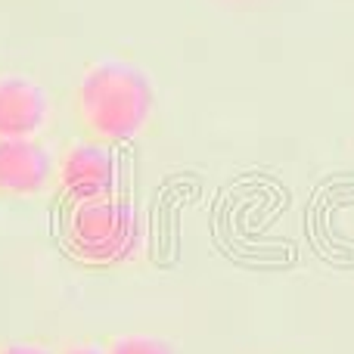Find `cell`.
<instances>
[{
	"label": "cell",
	"mask_w": 354,
	"mask_h": 354,
	"mask_svg": "<svg viewBox=\"0 0 354 354\" xmlns=\"http://www.w3.org/2000/svg\"><path fill=\"white\" fill-rule=\"evenodd\" d=\"M106 354H180L174 339L153 330H122L103 333Z\"/></svg>",
	"instance_id": "6"
},
{
	"label": "cell",
	"mask_w": 354,
	"mask_h": 354,
	"mask_svg": "<svg viewBox=\"0 0 354 354\" xmlns=\"http://www.w3.org/2000/svg\"><path fill=\"white\" fill-rule=\"evenodd\" d=\"M53 118V103L44 84L28 75H0V140L44 137Z\"/></svg>",
	"instance_id": "5"
},
{
	"label": "cell",
	"mask_w": 354,
	"mask_h": 354,
	"mask_svg": "<svg viewBox=\"0 0 354 354\" xmlns=\"http://www.w3.org/2000/svg\"><path fill=\"white\" fill-rule=\"evenodd\" d=\"M249 354H301V351H283V348H268V351H249Z\"/></svg>",
	"instance_id": "9"
},
{
	"label": "cell",
	"mask_w": 354,
	"mask_h": 354,
	"mask_svg": "<svg viewBox=\"0 0 354 354\" xmlns=\"http://www.w3.org/2000/svg\"><path fill=\"white\" fill-rule=\"evenodd\" d=\"M56 354H106V345L103 336H97V333H72V336L59 339Z\"/></svg>",
	"instance_id": "8"
},
{
	"label": "cell",
	"mask_w": 354,
	"mask_h": 354,
	"mask_svg": "<svg viewBox=\"0 0 354 354\" xmlns=\"http://www.w3.org/2000/svg\"><path fill=\"white\" fill-rule=\"evenodd\" d=\"M59 249L87 274L137 270L153 255L149 214L128 193L59 208Z\"/></svg>",
	"instance_id": "2"
},
{
	"label": "cell",
	"mask_w": 354,
	"mask_h": 354,
	"mask_svg": "<svg viewBox=\"0 0 354 354\" xmlns=\"http://www.w3.org/2000/svg\"><path fill=\"white\" fill-rule=\"evenodd\" d=\"M156 112L159 97L153 78L124 59H100L87 66L68 97L75 134L115 149L149 134Z\"/></svg>",
	"instance_id": "1"
},
{
	"label": "cell",
	"mask_w": 354,
	"mask_h": 354,
	"mask_svg": "<svg viewBox=\"0 0 354 354\" xmlns=\"http://www.w3.org/2000/svg\"><path fill=\"white\" fill-rule=\"evenodd\" d=\"M124 171L115 147L97 140H84L75 134L56 149V177H53V199L59 208L84 205V202L109 199L124 193Z\"/></svg>",
	"instance_id": "3"
},
{
	"label": "cell",
	"mask_w": 354,
	"mask_h": 354,
	"mask_svg": "<svg viewBox=\"0 0 354 354\" xmlns=\"http://www.w3.org/2000/svg\"><path fill=\"white\" fill-rule=\"evenodd\" d=\"M59 339L47 333H25V336H6L0 339V354H56Z\"/></svg>",
	"instance_id": "7"
},
{
	"label": "cell",
	"mask_w": 354,
	"mask_h": 354,
	"mask_svg": "<svg viewBox=\"0 0 354 354\" xmlns=\"http://www.w3.org/2000/svg\"><path fill=\"white\" fill-rule=\"evenodd\" d=\"M56 149L44 137L0 140V202H28L53 196Z\"/></svg>",
	"instance_id": "4"
}]
</instances>
